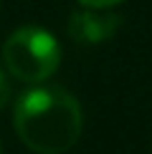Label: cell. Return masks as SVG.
Returning a JSON list of instances; mask_svg holds the SVG:
<instances>
[{
  "instance_id": "cell-1",
  "label": "cell",
  "mask_w": 152,
  "mask_h": 154,
  "mask_svg": "<svg viewBox=\"0 0 152 154\" xmlns=\"http://www.w3.org/2000/svg\"><path fill=\"white\" fill-rule=\"evenodd\" d=\"M13 124L21 142L36 154H63L84 129L81 106L61 86H33L15 101Z\"/></svg>"
},
{
  "instance_id": "cell-5",
  "label": "cell",
  "mask_w": 152,
  "mask_h": 154,
  "mask_svg": "<svg viewBox=\"0 0 152 154\" xmlns=\"http://www.w3.org/2000/svg\"><path fill=\"white\" fill-rule=\"evenodd\" d=\"M8 99H10V83H8V79L3 76V71H0V109L8 104Z\"/></svg>"
},
{
  "instance_id": "cell-6",
  "label": "cell",
  "mask_w": 152,
  "mask_h": 154,
  "mask_svg": "<svg viewBox=\"0 0 152 154\" xmlns=\"http://www.w3.org/2000/svg\"><path fill=\"white\" fill-rule=\"evenodd\" d=\"M0 154H3V144H0Z\"/></svg>"
},
{
  "instance_id": "cell-2",
  "label": "cell",
  "mask_w": 152,
  "mask_h": 154,
  "mask_svg": "<svg viewBox=\"0 0 152 154\" xmlns=\"http://www.w3.org/2000/svg\"><path fill=\"white\" fill-rule=\"evenodd\" d=\"M3 61L18 81L43 83L59 68L61 46L48 30L38 25H23L8 35L3 46Z\"/></svg>"
},
{
  "instance_id": "cell-4",
  "label": "cell",
  "mask_w": 152,
  "mask_h": 154,
  "mask_svg": "<svg viewBox=\"0 0 152 154\" xmlns=\"http://www.w3.org/2000/svg\"><path fill=\"white\" fill-rule=\"evenodd\" d=\"M76 3H81L84 8H97V10H109L112 5H119L122 0H76Z\"/></svg>"
},
{
  "instance_id": "cell-3",
  "label": "cell",
  "mask_w": 152,
  "mask_h": 154,
  "mask_svg": "<svg viewBox=\"0 0 152 154\" xmlns=\"http://www.w3.org/2000/svg\"><path fill=\"white\" fill-rule=\"evenodd\" d=\"M122 18L114 15L109 10H97V8H84L76 10L68 18V35L71 41L81 46H97L117 33Z\"/></svg>"
}]
</instances>
